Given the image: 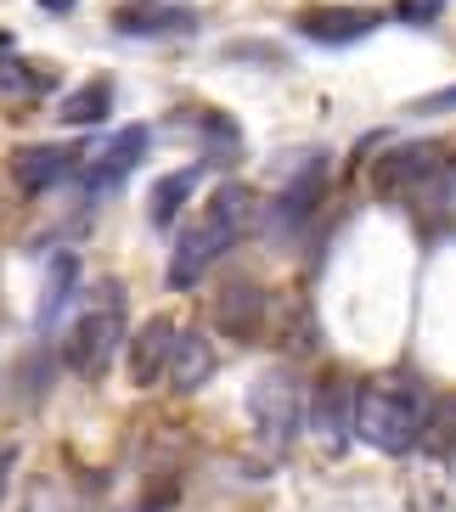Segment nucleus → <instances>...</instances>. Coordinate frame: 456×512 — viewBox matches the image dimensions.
<instances>
[{
    "label": "nucleus",
    "mask_w": 456,
    "mask_h": 512,
    "mask_svg": "<svg viewBox=\"0 0 456 512\" xmlns=\"http://www.w3.org/2000/svg\"><path fill=\"white\" fill-rule=\"evenodd\" d=\"M434 400L411 372H378L355 389V439L383 456H411L428 439Z\"/></svg>",
    "instance_id": "f257e3e1"
},
{
    "label": "nucleus",
    "mask_w": 456,
    "mask_h": 512,
    "mask_svg": "<svg viewBox=\"0 0 456 512\" xmlns=\"http://www.w3.org/2000/svg\"><path fill=\"white\" fill-rule=\"evenodd\" d=\"M254 209H259V203H254V192H248L243 181L220 186V192L203 203L198 220L181 231V242H175V254H169V287H175V293H192V287H198L203 276H209L214 265H220V259L248 237Z\"/></svg>",
    "instance_id": "f03ea898"
},
{
    "label": "nucleus",
    "mask_w": 456,
    "mask_h": 512,
    "mask_svg": "<svg viewBox=\"0 0 456 512\" xmlns=\"http://www.w3.org/2000/svg\"><path fill=\"white\" fill-rule=\"evenodd\" d=\"M124 293H119V282H113V293H107L102 304H91L85 316L68 327V338H62V366L74 377H102L107 366H113V355L124 349Z\"/></svg>",
    "instance_id": "7ed1b4c3"
},
{
    "label": "nucleus",
    "mask_w": 456,
    "mask_h": 512,
    "mask_svg": "<svg viewBox=\"0 0 456 512\" xmlns=\"http://www.w3.org/2000/svg\"><path fill=\"white\" fill-rule=\"evenodd\" d=\"M248 417H254V434L259 445L271 456H288L293 434H299V422L310 417V406H304V394H299V377L288 372H265L248 389Z\"/></svg>",
    "instance_id": "20e7f679"
},
{
    "label": "nucleus",
    "mask_w": 456,
    "mask_h": 512,
    "mask_svg": "<svg viewBox=\"0 0 456 512\" xmlns=\"http://www.w3.org/2000/svg\"><path fill=\"white\" fill-rule=\"evenodd\" d=\"M91 158V147H57V141H34V147H17L12 152V181L23 197H46L57 181L79 175Z\"/></svg>",
    "instance_id": "39448f33"
},
{
    "label": "nucleus",
    "mask_w": 456,
    "mask_h": 512,
    "mask_svg": "<svg viewBox=\"0 0 456 512\" xmlns=\"http://www.w3.org/2000/svg\"><path fill=\"white\" fill-rule=\"evenodd\" d=\"M214 327L231 332L237 344H254L271 332V293L248 276H231L220 293H214Z\"/></svg>",
    "instance_id": "423d86ee"
},
{
    "label": "nucleus",
    "mask_w": 456,
    "mask_h": 512,
    "mask_svg": "<svg viewBox=\"0 0 456 512\" xmlns=\"http://www.w3.org/2000/svg\"><path fill=\"white\" fill-rule=\"evenodd\" d=\"M175 349H181V327H175L169 316H147L136 332H130V349H124V361H130V383H136V389H152L158 377H169Z\"/></svg>",
    "instance_id": "0eeeda50"
},
{
    "label": "nucleus",
    "mask_w": 456,
    "mask_h": 512,
    "mask_svg": "<svg viewBox=\"0 0 456 512\" xmlns=\"http://www.w3.org/2000/svg\"><path fill=\"white\" fill-rule=\"evenodd\" d=\"M147 147H152V130H147V124H124L113 141L91 147V158H85V169H79V175H85V192L102 197L107 186H119L124 175H130L141 158H147Z\"/></svg>",
    "instance_id": "6e6552de"
},
{
    "label": "nucleus",
    "mask_w": 456,
    "mask_h": 512,
    "mask_svg": "<svg viewBox=\"0 0 456 512\" xmlns=\"http://www.w3.org/2000/svg\"><path fill=\"white\" fill-rule=\"evenodd\" d=\"M113 29L130 40H181V34H198V12L175 0H124L113 6Z\"/></svg>",
    "instance_id": "1a4fd4ad"
},
{
    "label": "nucleus",
    "mask_w": 456,
    "mask_h": 512,
    "mask_svg": "<svg viewBox=\"0 0 456 512\" xmlns=\"http://www.w3.org/2000/svg\"><path fill=\"white\" fill-rule=\"evenodd\" d=\"M383 12L378 6H310V12L293 17V29L316 46H355L366 34H378Z\"/></svg>",
    "instance_id": "9d476101"
},
{
    "label": "nucleus",
    "mask_w": 456,
    "mask_h": 512,
    "mask_svg": "<svg viewBox=\"0 0 456 512\" xmlns=\"http://www.w3.org/2000/svg\"><path fill=\"white\" fill-rule=\"evenodd\" d=\"M321 192H327V158H310V164H304L299 175H293V181L271 197V231H276V237L304 231V220L316 214Z\"/></svg>",
    "instance_id": "9b49d317"
},
{
    "label": "nucleus",
    "mask_w": 456,
    "mask_h": 512,
    "mask_svg": "<svg viewBox=\"0 0 456 512\" xmlns=\"http://www.w3.org/2000/svg\"><path fill=\"white\" fill-rule=\"evenodd\" d=\"M310 422H316V434L327 451H344L355 434V389L350 377H321L316 394H310Z\"/></svg>",
    "instance_id": "f8f14e48"
},
{
    "label": "nucleus",
    "mask_w": 456,
    "mask_h": 512,
    "mask_svg": "<svg viewBox=\"0 0 456 512\" xmlns=\"http://www.w3.org/2000/svg\"><path fill=\"white\" fill-rule=\"evenodd\" d=\"M445 147H428V141H411V147H395V152H383L378 164H372V186H378L383 197H400L411 192V186H423L428 175H440V158Z\"/></svg>",
    "instance_id": "ddd939ff"
},
{
    "label": "nucleus",
    "mask_w": 456,
    "mask_h": 512,
    "mask_svg": "<svg viewBox=\"0 0 456 512\" xmlns=\"http://www.w3.org/2000/svg\"><path fill=\"white\" fill-rule=\"evenodd\" d=\"M107 113H113V79H107V74L74 85V91L62 96V107H57V119L74 124V130H91V124H102Z\"/></svg>",
    "instance_id": "4468645a"
},
{
    "label": "nucleus",
    "mask_w": 456,
    "mask_h": 512,
    "mask_svg": "<svg viewBox=\"0 0 456 512\" xmlns=\"http://www.w3.org/2000/svg\"><path fill=\"white\" fill-rule=\"evenodd\" d=\"M209 377H214V344L203 332H181V349H175V366H169L175 394H198Z\"/></svg>",
    "instance_id": "2eb2a0df"
},
{
    "label": "nucleus",
    "mask_w": 456,
    "mask_h": 512,
    "mask_svg": "<svg viewBox=\"0 0 456 512\" xmlns=\"http://www.w3.org/2000/svg\"><path fill=\"white\" fill-rule=\"evenodd\" d=\"M186 124L198 130L203 158H209V164H231V158L243 152V136H237V124H231L226 113H214V107H203V113H186Z\"/></svg>",
    "instance_id": "dca6fc26"
},
{
    "label": "nucleus",
    "mask_w": 456,
    "mask_h": 512,
    "mask_svg": "<svg viewBox=\"0 0 456 512\" xmlns=\"http://www.w3.org/2000/svg\"><path fill=\"white\" fill-rule=\"evenodd\" d=\"M198 175H203V169L192 164V169H175V175H164V181L152 186V197H147V220H152L158 231H164V226H175V214L186 209V197H192Z\"/></svg>",
    "instance_id": "f3484780"
},
{
    "label": "nucleus",
    "mask_w": 456,
    "mask_h": 512,
    "mask_svg": "<svg viewBox=\"0 0 456 512\" xmlns=\"http://www.w3.org/2000/svg\"><path fill=\"white\" fill-rule=\"evenodd\" d=\"M74 282H79V259L74 254H51V265H46V293H40V327H57V316H62V304L74 299Z\"/></svg>",
    "instance_id": "a211bd4d"
},
{
    "label": "nucleus",
    "mask_w": 456,
    "mask_h": 512,
    "mask_svg": "<svg viewBox=\"0 0 456 512\" xmlns=\"http://www.w3.org/2000/svg\"><path fill=\"white\" fill-rule=\"evenodd\" d=\"M423 451L434 456L440 467H456V394L434 400V417H428V439H423Z\"/></svg>",
    "instance_id": "6ab92c4d"
},
{
    "label": "nucleus",
    "mask_w": 456,
    "mask_h": 512,
    "mask_svg": "<svg viewBox=\"0 0 456 512\" xmlns=\"http://www.w3.org/2000/svg\"><path fill=\"white\" fill-rule=\"evenodd\" d=\"M0 91L6 96H46L51 74L46 68H29L23 57H0Z\"/></svg>",
    "instance_id": "aec40b11"
},
{
    "label": "nucleus",
    "mask_w": 456,
    "mask_h": 512,
    "mask_svg": "<svg viewBox=\"0 0 456 512\" xmlns=\"http://www.w3.org/2000/svg\"><path fill=\"white\" fill-rule=\"evenodd\" d=\"M445 0H395V17L411 23V29H428V23H440Z\"/></svg>",
    "instance_id": "412c9836"
},
{
    "label": "nucleus",
    "mask_w": 456,
    "mask_h": 512,
    "mask_svg": "<svg viewBox=\"0 0 456 512\" xmlns=\"http://www.w3.org/2000/svg\"><path fill=\"white\" fill-rule=\"evenodd\" d=\"M411 113H456V85H445V91H434V96H417Z\"/></svg>",
    "instance_id": "4be33fe9"
},
{
    "label": "nucleus",
    "mask_w": 456,
    "mask_h": 512,
    "mask_svg": "<svg viewBox=\"0 0 456 512\" xmlns=\"http://www.w3.org/2000/svg\"><path fill=\"white\" fill-rule=\"evenodd\" d=\"M12 462H17V451H12V445H0V490H6V473H12Z\"/></svg>",
    "instance_id": "5701e85b"
},
{
    "label": "nucleus",
    "mask_w": 456,
    "mask_h": 512,
    "mask_svg": "<svg viewBox=\"0 0 456 512\" xmlns=\"http://www.w3.org/2000/svg\"><path fill=\"white\" fill-rule=\"evenodd\" d=\"M74 6H79V0H40V12H57V17L74 12Z\"/></svg>",
    "instance_id": "b1692460"
}]
</instances>
